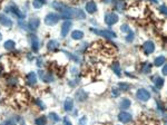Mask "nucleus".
<instances>
[{
  "instance_id": "obj_1",
  "label": "nucleus",
  "mask_w": 167,
  "mask_h": 125,
  "mask_svg": "<svg viewBox=\"0 0 167 125\" xmlns=\"http://www.w3.org/2000/svg\"><path fill=\"white\" fill-rule=\"evenodd\" d=\"M51 6L55 8L56 10H58V11L60 12V16H59L60 18L69 19V18L74 17V9L66 6V5H64V3L59 2V1H55V2L51 3Z\"/></svg>"
},
{
  "instance_id": "obj_2",
  "label": "nucleus",
  "mask_w": 167,
  "mask_h": 125,
  "mask_svg": "<svg viewBox=\"0 0 167 125\" xmlns=\"http://www.w3.org/2000/svg\"><path fill=\"white\" fill-rule=\"evenodd\" d=\"M5 11L8 12V13H11V15H13V16H16L19 20L25 19V13H22V12L20 11V9H19L16 5H9V6H7V7L5 8Z\"/></svg>"
},
{
  "instance_id": "obj_3",
  "label": "nucleus",
  "mask_w": 167,
  "mask_h": 125,
  "mask_svg": "<svg viewBox=\"0 0 167 125\" xmlns=\"http://www.w3.org/2000/svg\"><path fill=\"white\" fill-rule=\"evenodd\" d=\"M59 19H60L59 15L54 13V12H50V13H48L45 17V23L47 26H54V25H56V23L59 21Z\"/></svg>"
},
{
  "instance_id": "obj_4",
  "label": "nucleus",
  "mask_w": 167,
  "mask_h": 125,
  "mask_svg": "<svg viewBox=\"0 0 167 125\" xmlns=\"http://www.w3.org/2000/svg\"><path fill=\"white\" fill-rule=\"evenodd\" d=\"M136 97H137L140 102H147V101L150 98V93L147 91V90L140 88V90H138L137 93H136Z\"/></svg>"
},
{
  "instance_id": "obj_5",
  "label": "nucleus",
  "mask_w": 167,
  "mask_h": 125,
  "mask_svg": "<svg viewBox=\"0 0 167 125\" xmlns=\"http://www.w3.org/2000/svg\"><path fill=\"white\" fill-rule=\"evenodd\" d=\"M118 21V16L116 15V13H107L106 16H105V23H107L108 26H112V25H115V23Z\"/></svg>"
},
{
  "instance_id": "obj_6",
  "label": "nucleus",
  "mask_w": 167,
  "mask_h": 125,
  "mask_svg": "<svg viewBox=\"0 0 167 125\" xmlns=\"http://www.w3.org/2000/svg\"><path fill=\"white\" fill-rule=\"evenodd\" d=\"M30 44H31V49L33 51L37 53L39 50V47H40V43H39V39L36 35H30Z\"/></svg>"
},
{
  "instance_id": "obj_7",
  "label": "nucleus",
  "mask_w": 167,
  "mask_h": 125,
  "mask_svg": "<svg viewBox=\"0 0 167 125\" xmlns=\"http://www.w3.org/2000/svg\"><path fill=\"white\" fill-rule=\"evenodd\" d=\"M143 50H144V53L146 55L154 53V50H155V45H154V43L150 41V40H147L144 45H143Z\"/></svg>"
},
{
  "instance_id": "obj_8",
  "label": "nucleus",
  "mask_w": 167,
  "mask_h": 125,
  "mask_svg": "<svg viewBox=\"0 0 167 125\" xmlns=\"http://www.w3.org/2000/svg\"><path fill=\"white\" fill-rule=\"evenodd\" d=\"M26 83L29 85V86H35L37 84V75L33 73V72H30L26 75Z\"/></svg>"
},
{
  "instance_id": "obj_9",
  "label": "nucleus",
  "mask_w": 167,
  "mask_h": 125,
  "mask_svg": "<svg viewBox=\"0 0 167 125\" xmlns=\"http://www.w3.org/2000/svg\"><path fill=\"white\" fill-rule=\"evenodd\" d=\"M91 31H94L95 34L100 35V36H104V37H107V38H115L116 34L111 30H96V29H91Z\"/></svg>"
},
{
  "instance_id": "obj_10",
  "label": "nucleus",
  "mask_w": 167,
  "mask_h": 125,
  "mask_svg": "<svg viewBox=\"0 0 167 125\" xmlns=\"http://www.w3.org/2000/svg\"><path fill=\"white\" fill-rule=\"evenodd\" d=\"M132 115L129 113H127V112H122V113H119L118 115V120L124 123V124H127V123H129L130 121H132Z\"/></svg>"
},
{
  "instance_id": "obj_11",
  "label": "nucleus",
  "mask_w": 167,
  "mask_h": 125,
  "mask_svg": "<svg viewBox=\"0 0 167 125\" xmlns=\"http://www.w3.org/2000/svg\"><path fill=\"white\" fill-rule=\"evenodd\" d=\"M0 23L5 27H8V28L12 27V20L9 17H7L6 15H2V13H0Z\"/></svg>"
},
{
  "instance_id": "obj_12",
  "label": "nucleus",
  "mask_w": 167,
  "mask_h": 125,
  "mask_svg": "<svg viewBox=\"0 0 167 125\" xmlns=\"http://www.w3.org/2000/svg\"><path fill=\"white\" fill-rule=\"evenodd\" d=\"M39 76H40V78L46 82V83H51V82H54V76L50 74V73H45L44 70H40L39 72Z\"/></svg>"
},
{
  "instance_id": "obj_13",
  "label": "nucleus",
  "mask_w": 167,
  "mask_h": 125,
  "mask_svg": "<svg viewBox=\"0 0 167 125\" xmlns=\"http://www.w3.org/2000/svg\"><path fill=\"white\" fill-rule=\"evenodd\" d=\"M28 26H29V28H30L31 30H37V29H38V27L40 26V20H39V18H37V17H33V18L29 20Z\"/></svg>"
},
{
  "instance_id": "obj_14",
  "label": "nucleus",
  "mask_w": 167,
  "mask_h": 125,
  "mask_svg": "<svg viewBox=\"0 0 167 125\" xmlns=\"http://www.w3.org/2000/svg\"><path fill=\"white\" fill-rule=\"evenodd\" d=\"M70 28H71V21H69V20H66L65 23H63V26H61V36L63 37H66L67 35H68V31L70 30Z\"/></svg>"
},
{
  "instance_id": "obj_15",
  "label": "nucleus",
  "mask_w": 167,
  "mask_h": 125,
  "mask_svg": "<svg viewBox=\"0 0 167 125\" xmlns=\"http://www.w3.org/2000/svg\"><path fill=\"white\" fill-rule=\"evenodd\" d=\"M87 97H88V95L84 90H78L76 92V100L78 102H84V101L87 100Z\"/></svg>"
},
{
  "instance_id": "obj_16",
  "label": "nucleus",
  "mask_w": 167,
  "mask_h": 125,
  "mask_svg": "<svg viewBox=\"0 0 167 125\" xmlns=\"http://www.w3.org/2000/svg\"><path fill=\"white\" fill-rule=\"evenodd\" d=\"M85 9H86V11L88 12V13H94V12H96V10H97V5L94 1H89V2L86 3Z\"/></svg>"
},
{
  "instance_id": "obj_17",
  "label": "nucleus",
  "mask_w": 167,
  "mask_h": 125,
  "mask_svg": "<svg viewBox=\"0 0 167 125\" xmlns=\"http://www.w3.org/2000/svg\"><path fill=\"white\" fill-rule=\"evenodd\" d=\"M47 47H48V49L50 51H57L58 48H59V43L57 40H49Z\"/></svg>"
},
{
  "instance_id": "obj_18",
  "label": "nucleus",
  "mask_w": 167,
  "mask_h": 125,
  "mask_svg": "<svg viewBox=\"0 0 167 125\" xmlns=\"http://www.w3.org/2000/svg\"><path fill=\"white\" fill-rule=\"evenodd\" d=\"M111 69H112V72H114L117 76H122V69H120L119 63H117V61L112 63V64H111Z\"/></svg>"
},
{
  "instance_id": "obj_19",
  "label": "nucleus",
  "mask_w": 167,
  "mask_h": 125,
  "mask_svg": "<svg viewBox=\"0 0 167 125\" xmlns=\"http://www.w3.org/2000/svg\"><path fill=\"white\" fill-rule=\"evenodd\" d=\"M64 107H65V111H67V112L73 111V107H74V101H73L70 97H68L66 101H65Z\"/></svg>"
},
{
  "instance_id": "obj_20",
  "label": "nucleus",
  "mask_w": 167,
  "mask_h": 125,
  "mask_svg": "<svg viewBox=\"0 0 167 125\" xmlns=\"http://www.w3.org/2000/svg\"><path fill=\"white\" fill-rule=\"evenodd\" d=\"M3 47L6 50H13L16 48V43L13 40H7L5 44H3Z\"/></svg>"
},
{
  "instance_id": "obj_21",
  "label": "nucleus",
  "mask_w": 167,
  "mask_h": 125,
  "mask_svg": "<svg viewBox=\"0 0 167 125\" xmlns=\"http://www.w3.org/2000/svg\"><path fill=\"white\" fill-rule=\"evenodd\" d=\"M130 105H132V102H130L128 98H124L122 102H120V104H119V106H120L122 110H127V108H129Z\"/></svg>"
},
{
  "instance_id": "obj_22",
  "label": "nucleus",
  "mask_w": 167,
  "mask_h": 125,
  "mask_svg": "<svg viewBox=\"0 0 167 125\" xmlns=\"http://www.w3.org/2000/svg\"><path fill=\"white\" fill-rule=\"evenodd\" d=\"M83 37H84V33L80 31V30H75V31L71 33V38L75 39V40H80Z\"/></svg>"
},
{
  "instance_id": "obj_23",
  "label": "nucleus",
  "mask_w": 167,
  "mask_h": 125,
  "mask_svg": "<svg viewBox=\"0 0 167 125\" xmlns=\"http://www.w3.org/2000/svg\"><path fill=\"white\" fill-rule=\"evenodd\" d=\"M142 72L144 74H149L152 72V65L148 63H143L142 64Z\"/></svg>"
},
{
  "instance_id": "obj_24",
  "label": "nucleus",
  "mask_w": 167,
  "mask_h": 125,
  "mask_svg": "<svg viewBox=\"0 0 167 125\" xmlns=\"http://www.w3.org/2000/svg\"><path fill=\"white\" fill-rule=\"evenodd\" d=\"M166 61V58L164 56H158L157 58L155 59V61H154V64H155V66L157 67H159V66H162V65H164V63Z\"/></svg>"
},
{
  "instance_id": "obj_25",
  "label": "nucleus",
  "mask_w": 167,
  "mask_h": 125,
  "mask_svg": "<svg viewBox=\"0 0 167 125\" xmlns=\"http://www.w3.org/2000/svg\"><path fill=\"white\" fill-rule=\"evenodd\" d=\"M35 124L36 125H46L47 124V117L46 116H40L38 118L35 120Z\"/></svg>"
},
{
  "instance_id": "obj_26",
  "label": "nucleus",
  "mask_w": 167,
  "mask_h": 125,
  "mask_svg": "<svg viewBox=\"0 0 167 125\" xmlns=\"http://www.w3.org/2000/svg\"><path fill=\"white\" fill-rule=\"evenodd\" d=\"M115 8L118 10V11H122L125 9V3H124V1L122 0H117V1H115Z\"/></svg>"
},
{
  "instance_id": "obj_27",
  "label": "nucleus",
  "mask_w": 167,
  "mask_h": 125,
  "mask_svg": "<svg viewBox=\"0 0 167 125\" xmlns=\"http://www.w3.org/2000/svg\"><path fill=\"white\" fill-rule=\"evenodd\" d=\"M74 16L77 17L78 19H84L85 18V12L81 9H74Z\"/></svg>"
},
{
  "instance_id": "obj_28",
  "label": "nucleus",
  "mask_w": 167,
  "mask_h": 125,
  "mask_svg": "<svg viewBox=\"0 0 167 125\" xmlns=\"http://www.w3.org/2000/svg\"><path fill=\"white\" fill-rule=\"evenodd\" d=\"M154 83H155V86L157 88H162L163 87V85H164V80L162 78V77H155L154 78Z\"/></svg>"
},
{
  "instance_id": "obj_29",
  "label": "nucleus",
  "mask_w": 167,
  "mask_h": 125,
  "mask_svg": "<svg viewBox=\"0 0 167 125\" xmlns=\"http://www.w3.org/2000/svg\"><path fill=\"white\" fill-rule=\"evenodd\" d=\"M17 78L16 77H13V76H11V77H9L8 80H7V84L9 85V86H11V87H15L16 85H17Z\"/></svg>"
},
{
  "instance_id": "obj_30",
  "label": "nucleus",
  "mask_w": 167,
  "mask_h": 125,
  "mask_svg": "<svg viewBox=\"0 0 167 125\" xmlns=\"http://www.w3.org/2000/svg\"><path fill=\"white\" fill-rule=\"evenodd\" d=\"M118 87H119L122 91L126 92L130 88V85H129L128 83H119V84H118Z\"/></svg>"
},
{
  "instance_id": "obj_31",
  "label": "nucleus",
  "mask_w": 167,
  "mask_h": 125,
  "mask_svg": "<svg viewBox=\"0 0 167 125\" xmlns=\"http://www.w3.org/2000/svg\"><path fill=\"white\" fill-rule=\"evenodd\" d=\"M49 118H50L53 122H55V123L56 122H59V120H60V117H59V116H58L56 113H50L49 114Z\"/></svg>"
},
{
  "instance_id": "obj_32",
  "label": "nucleus",
  "mask_w": 167,
  "mask_h": 125,
  "mask_svg": "<svg viewBox=\"0 0 167 125\" xmlns=\"http://www.w3.org/2000/svg\"><path fill=\"white\" fill-rule=\"evenodd\" d=\"M134 40V33L133 31H128V35H127V37H126V41L127 43H130V41H133Z\"/></svg>"
},
{
  "instance_id": "obj_33",
  "label": "nucleus",
  "mask_w": 167,
  "mask_h": 125,
  "mask_svg": "<svg viewBox=\"0 0 167 125\" xmlns=\"http://www.w3.org/2000/svg\"><path fill=\"white\" fill-rule=\"evenodd\" d=\"M120 30H122V33H128V31H130V29H129V27L127 25H122V27H120Z\"/></svg>"
},
{
  "instance_id": "obj_34",
  "label": "nucleus",
  "mask_w": 167,
  "mask_h": 125,
  "mask_svg": "<svg viewBox=\"0 0 167 125\" xmlns=\"http://www.w3.org/2000/svg\"><path fill=\"white\" fill-rule=\"evenodd\" d=\"M111 94H112L114 97H118V96H119V91H118L117 88H112V90H111Z\"/></svg>"
},
{
  "instance_id": "obj_35",
  "label": "nucleus",
  "mask_w": 167,
  "mask_h": 125,
  "mask_svg": "<svg viewBox=\"0 0 167 125\" xmlns=\"http://www.w3.org/2000/svg\"><path fill=\"white\" fill-rule=\"evenodd\" d=\"M159 11L162 12L163 15H166L167 13V10H166V6L165 5H162L160 7H159Z\"/></svg>"
},
{
  "instance_id": "obj_36",
  "label": "nucleus",
  "mask_w": 167,
  "mask_h": 125,
  "mask_svg": "<svg viewBox=\"0 0 167 125\" xmlns=\"http://www.w3.org/2000/svg\"><path fill=\"white\" fill-rule=\"evenodd\" d=\"M66 54H67V56L69 57V58H71V59H74L75 61H79V58H78L77 56H74V55H73L71 53H66Z\"/></svg>"
},
{
  "instance_id": "obj_37",
  "label": "nucleus",
  "mask_w": 167,
  "mask_h": 125,
  "mask_svg": "<svg viewBox=\"0 0 167 125\" xmlns=\"http://www.w3.org/2000/svg\"><path fill=\"white\" fill-rule=\"evenodd\" d=\"M33 8H36V9H39V8H41V3L40 2H38V1H33Z\"/></svg>"
},
{
  "instance_id": "obj_38",
  "label": "nucleus",
  "mask_w": 167,
  "mask_h": 125,
  "mask_svg": "<svg viewBox=\"0 0 167 125\" xmlns=\"http://www.w3.org/2000/svg\"><path fill=\"white\" fill-rule=\"evenodd\" d=\"M3 125H16V122L13 121V120H8V121H6Z\"/></svg>"
},
{
  "instance_id": "obj_39",
  "label": "nucleus",
  "mask_w": 167,
  "mask_h": 125,
  "mask_svg": "<svg viewBox=\"0 0 167 125\" xmlns=\"http://www.w3.org/2000/svg\"><path fill=\"white\" fill-rule=\"evenodd\" d=\"M43 65H44L43 59H41V58H38V59H37V66H38V67H41Z\"/></svg>"
},
{
  "instance_id": "obj_40",
  "label": "nucleus",
  "mask_w": 167,
  "mask_h": 125,
  "mask_svg": "<svg viewBox=\"0 0 167 125\" xmlns=\"http://www.w3.org/2000/svg\"><path fill=\"white\" fill-rule=\"evenodd\" d=\"M64 125H71V122L68 120V117H65V118H64Z\"/></svg>"
},
{
  "instance_id": "obj_41",
  "label": "nucleus",
  "mask_w": 167,
  "mask_h": 125,
  "mask_svg": "<svg viewBox=\"0 0 167 125\" xmlns=\"http://www.w3.org/2000/svg\"><path fill=\"white\" fill-rule=\"evenodd\" d=\"M36 103H37V104H38V105L40 106V108H43V110L45 108V105L43 104V102H40L39 100H36Z\"/></svg>"
},
{
  "instance_id": "obj_42",
  "label": "nucleus",
  "mask_w": 167,
  "mask_h": 125,
  "mask_svg": "<svg viewBox=\"0 0 167 125\" xmlns=\"http://www.w3.org/2000/svg\"><path fill=\"white\" fill-rule=\"evenodd\" d=\"M163 74H164V75H166L167 74V66H164V67H163Z\"/></svg>"
},
{
  "instance_id": "obj_43",
  "label": "nucleus",
  "mask_w": 167,
  "mask_h": 125,
  "mask_svg": "<svg viewBox=\"0 0 167 125\" xmlns=\"http://www.w3.org/2000/svg\"><path fill=\"white\" fill-rule=\"evenodd\" d=\"M33 1H38V2H40L41 5H45V3H46V0H33Z\"/></svg>"
},
{
  "instance_id": "obj_44",
  "label": "nucleus",
  "mask_w": 167,
  "mask_h": 125,
  "mask_svg": "<svg viewBox=\"0 0 167 125\" xmlns=\"http://www.w3.org/2000/svg\"><path fill=\"white\" fill-rule=\"evenodd\" d=\"M2 73H3V68H2V67H1V66H0V75H1V74H2Z\"/></svg>"
},
{
  "instance_id": "obj_45",
  "label": "nucleus",
  "mask_w": 167,
  "mask_h": 125,
  "mask_svg": "<svg viewBox=\"0 0 167 125\" xmlns=\"http://www.w3.org/2000/svg\"><path fill=\"white\" fill-rule=\"evenodd\" d=\"M102 1H104L105 3H109V2H110V0H102Z\"/></svg>"
},
{
  "instance_id": "obj_46",
  "label": "nucleus",
  "mask_w": 167,
  "mask_h": 125,
  "mask_svg": "<svg viewBox=\"0 0 167 125\" xmlns=\"http://www.w3.org/2000/svg\"><path fill=\"white\" fill-rule=\"evenodd\" d=\"M2 39V36H1V33H0V40Z\"/></svg>"
},
{
  "instance_id": "obj_47",
  "label": "nucleus",
  "mask_w": 167,
  "mask_h": 125,
  "mask_svg": "<svg viewBox=\"0 0 167 125\" xmlns=\"http://www.w3.org/2000/svg\"><path fill=\"white\" fill-rule=\"evenodd\" d=\"M152 1H153V2H157V1H158V0H152Z\"/></svg>"
},
{
  "instance_id": "obj_48",
  "label": "nucleus",
  "mask_w": 167,
  "mask_h": 125,
  "mask_svg": "<svg viewBox=\"0 0 167 125\" xmlns=\"http://www.w3.org/2000/svg\"><path fill=\"white\" fill-rule=\"evenodd\" d=\"M0 98H1V94H0Z\"/></svg>"
}]
</instances>
